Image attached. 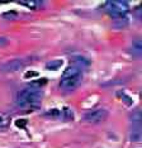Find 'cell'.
Here are the masks:
<instances>
[{"instance_id":"obj_1","label":"cell","mask_w":142,"mask_h":148,"mask_svg":"<svg viewBox=\"0 0 142 148\" xmlns=\"http://www.w3.org/2000/svg\"><path fill=\"white\" fill-rule=\"evenodd\" d=\"M42 97L43 91L41 89H37V87L33 86H27L17 92L15 104L20 109H30V112H34L36 109H38Z\"/></svg>"},{"instance_id":"obj_2","label":"cell","mask_w":142,"mask_h":148,"mask_svg":"<svg viewBox=\"0 0 142 148\" xmlns=\"http://www.w3.org/2000/svg\"><path fill=\"white\" fill-rule=\"evenodd\" d=\"M84 77V70H81L80 67L75 65L69 66L65 71L62 72L60 80V89L63 91H74L76 87L83 81Z\"/></svg>"},{"instance_id":"obj_3","label":"cell","mask_w":142,"mask_h":148,"mask_svg":"<svg viewBox=\"0 0 142 148\" xmlns=\"http://www.w3.org/2000/svg\"><path fill=\"white\" fill-rule=\"evenodd\" d=\"M104 9L112 18L116 19V18H121V16H126L130 6H128V3L126 1H108L104 5Z\"/></svg>"},{"instance_id":"obj_4","label":"cell","mask_w":142,"mask_h":148,"mask_svg":"<svg viewBox=\"0 0 142 148\" xmlns=\"http://www.w3.org/2000/svg\"><path fill=\"white\" fill-rule=\"evenodd\" d=\"M33 60L27 57V58H14L12 61H8L5 63H3L0 66V71L3 72H17L19 70L26 69L29 63H32Z\"/></svg>"},{"instance_id":"obj_5","label":"cell","mask_w":142,"mask_h":148,"mask_svg":"<svg viewBox=\"0 0 142 148\" xmlns=\"http://www.w3.org/2000/svg\"><path fill=\"white\" fill-rule=\"evenodd\" d=\"M108 115H109V113H108L107 109H104V108H97V109L88 112L84 115V122L91 123V124H99V123H103L104 120H107Z\"/></svg>"},{"instance_id":"obj_6","label":"cell","mask_w":142,"mask_h":148,"mask_svg":"<svg viewBox=\"0 0 142 148\" xmlns=\"http://www.w3.org/2000/svg\"><path fill=\"white\" fill-rule=\"evenodd\" d=\"M72 65L80 67L81 70H85L86 67H89L90 61H89V58H86V57H84V56H74L72 57Z\"/></svg>"},{"instance_id":"obj_7","label":"cell","mask_w":142,"mask_h":148,"mask_svg":"<svg viewBox=\"0 0 142 148\" xmlns=\"http://www.w3.org/2000/svg\"><path fill=\"white\" fill-rule=\"evenodd\" d=\"M142 138L141 125H132L130 130V140L131 142H140Z\"/></svg>"},{"instance_id":"obj_8","label":"cell","mask_w":142,"mask_h":148,"mask_svg":"<svg viewBox=\"0 0 142 148\" xmlns=\"http://www.w3.org/2000/svg\"><path fill=\"white\" fill-rule=\"evenodd\" d=\"M130 52H131V55L134 56V57H141V55H142V43H141L140 39H136V41L131 45Z\"/></svg>"},{"instance_id":"obj_9","label":"cell","mask_w":142,"mask_h":148,"mask_svg":"<svg viewBox=\"0 0 142 148\" xmlns=\"http://www.w3.org/2000/svg\"><path fill=\"white\" fill-rule=\"evenodd\" d=\"M10 125V116L6 113H0V132L6 130Z\"/></svg>"},{"instance_id":"obj_10","label":"cell","mask_w":142,"mask_h":148,"mask_svg":"<svg viewBox=\"0 0 142 148\" xmlns=\"http://www.w3.org/2000/svg\"><path fill=\"white\" fill-rule=\"evenodd\" d=\"M74 118H75V115H74V112L70 108L65 106L61 109V119H63L65 122H71V120H74Z\"/></svg>"},{"instance_id":"obj_11","label":"cell","mask_w":142,"mask_h":148,"mask_svg":"<svg viewBox=\"0 0 142 148\" xmlns=\"http://www.w3.org/2000/svg\"><path fill=\"white\" fill-rule=\"evenodd\" d=\"M130 119H131V123L132 125H141V122H142V114H141V110H134L133 113L130 115Z\"/></svg>"},{"instance_id":"obj_12","label":"cell","mask_w":142,"mask_h":148,"mask_svg":"<svg viewBox=\"0 0 142 148\" xmlns=\"http://www.w3.org/2000/svg\"><path fill=\"white\" fill-rule=\"evenodd\" d=\"M43 115L46 118H50V119H61V109H57V108L48 109L47 112H45Z\"/></svg>"},{"instance_id":"obj_13","label":"cell","mask_w":142,"mask_h":148,"mask_svg":"<svg viewBox=\"0 0 142 148\" xmlns=\"http://www.w3.org/2000/svg\"><path fill=\"white\" fill-rule=\"evenodd\" d=\"M18 4L24 5L28 9H33V10H38V9L42 8L43 3L42 1H19Z\"/></svg>"},{"instance_id":"obj_14","label":"cell","mask_w":142,"mask_h":148,"mask_svg":"<svg viewBox=\"0 0 142 148\" xmlns=\"http://www.w3.org/2000/svg\"><path fill=\"white\" fill-rule=\"evenodd\" d=\"M62 61L61 60H52L51 62H47L46 63V69L47 70H52V71H55V70H59L61 66H62Z\"/></svg>"},{"instance_id":"obj_15","label":"cell","mask_w":142,"mask_h":148,"mask_svg":"<svg viewBox=\"0 0 142 148\" xmlns=\"http://www.w3.org/2000/svg\"><path fill=\"white\" fill-rule=\"evenodd\" d=\"M128 25V21L126 16H121V18H116L114 19V27H117V28H124V27Z\"/></svg>"},{"instance_id":"obj_16","label":"cell","mask_w":142,"mask_h":148,"mask_svg":"<svg viewBox=\"0 0 142 148\" xmlns=\"http://www.w3.org/2000/svg\"><path fill=\"white\" fill-rule=\"evenodd\" d=\"M117 96L119 97V99H122V101H124L127 104V105H132V104H133V101H132V99L128 95H126V94L124 92H121V91H118L117 92Z\"/></svg>"},{"instance_id":"obj_17","label":"cell","mask_w":142,"mask_h":148,"mask_svg":"<svg viewBox=\"0 0 142 148\" xmlns=\"http://www.w3.org/2000/svg\"><path fill=\"white\" fill-rule=\"evenodd\" d=\"M47 84V79H41L38 81H32L29 84V86H33V87H37V89H41L42 86H45Z\"/></svg>"},{"instance_id":"obj_18","label":"cell","mask_w":142,"mask_h":148,"mask_svg":"<svg viewBox=\"0 0 142 148\" xmlns=\"http://www.w3.org/2000/svg\"><path fill=\"white\" fill-rule=\"evenodd\" d=\"M36 76H38V73H37V72H33V71H28V72L24 73V77H26V79H29V77H36Z\"/></svg>"},{"instance_id":"obj_19","label":"cell","mask_w":142,"mask_h":148,"mask_svg":"<svg viewBox=\"0 0 142 148\" xmlns=\"http://www.w3.org/2000/svg\"><path fill=\"white\" fill-rule=\"evenodd\" d=\"M6 43H8V38H5V37H0V47L5 46Z\"/></svg>"}]
</instances>
